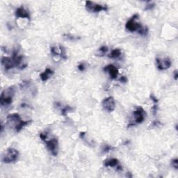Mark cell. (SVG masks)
<instances>
[{"instance_id": "30bf717a", "label": "cell", "mask_w": 178, "mask_h": 178, "mask_svg": "<svg viewBox=\"0 0 178 178\" xmlns=\"http://www.w3.org/2000/svg\"><path fill=\"white\" fill-rule=\"evenodd\" d=\"M156 63L157 68L159 70H166L169 69L171 66V61L169 58L165 59H156Z\"/></svg>"}, {"instance_id": "52a82bcc", "label": "cell", "mask_w": 178, "mask_h": 178, "mask_svg": "<svg viewBox=\"0 0 178 178\" xmlns=\"http://www.w3.org/2000/svg\"><path fill=\"white\" fill-rule=\"evenodd\" d=\"M138 18H139V15L138 14L134 15L133 16L127 21V23H126L125 24L126 29L128 30L130 32L138 31L139 30V29L142 26V25H141L140 23L137 22V21H136Z\"/></svg>"}, {"instance_id": "ba28073f", "label": "cell", "mask_w": 178, "mask_h": 178, "mask_svg": "<svg viewBox=\"0 0 178 178\" xmlns=\"http://www.w3.org/2000/svg\"><path fill=\"white\" fill-rule=\"evenodd\" d=\"M85 6L86 10L91 13H98L102 11H107L108 10V7L107 6L99 4L93 2L91 1H86Z\"/></svg>"}, {"instance_id": "2e32d148", "label": "cell", "mask_w": 178, "mask_h": 178, "mask_svg": "<svg viewBox=\"0 0 178 178\" xmlns=\"http://www.w3.org/2000/svg\"><path fill=\"white\" fill-rule=\"evenodd\" d=\"M122 51L120 49H114L111 51V53L108 55L109 58L111 59H117L121 56Z\"/></svg>"}, {"instance_id": "3957f363", "label": "cell", "mask_w": 178, "mask_h": 178, "mask_svg": "<svg viewBox=\"0 0 178 178\" xmlns=\"http://www.w3.org/2000/svg\"><path fill=\"white\" fill-rule=\"evenodd\" d=\"M19 152L16 149L9 148L6 151L5 154L2 156L1 161L5 164H11L15 162L18 159Z\"/></svg>"}, {"instance_id": "7402d4cb", "label": "cell", "mask_w": 178, "mask_h": 178, "mask_svg": "<svg viewBox=\"0 0 178 178\" xmlns=\"http://www.w3.org/2000/svg\"><path fill=\"white\" fill-rule=\"evenodd\" d=\"M113 149V147L109 145H105L104 146V148H103L102 152L104 153H107L108 152H109L110 150H112Z\"/></svg>"}, {"instance_id": "d4e9b609", "label": "cell", "mask_w": 178, "mask_h": 178, "mask_svg": "<svg viewBox=\"0 0 178 178\" xmlns=\"http://www.w3.org/2000/svg\"><path fill=\"white\" fill-rule=\"evenodd\" d=\"M77 68H78V70H79V71L83 72L85 70V65H84V64H80L79 66H77Z\"/></svg>"}, {"instance_id": "ac0fdd59", "label": "cell", "mask_w": 178, "mask_h": 178, "mask_svg": "<svg viewBox=\"0 0 178 178\" xmlns=\"http://www.w3.org/2000/svg\"><path fill=\"white\" fill-rule=\"evenodd\" d=\"M108 47L107 46H102V47H100L98 49V55H99V56H103V55H104L105 54H106L107 51H108Z\"/></svg>"}, {"instance_id": "9a60e30c", "label": "cell", "mask_w": 178, "mask_h": 178, "mask_svg": "<svg viewBox=\"0 0 178 178\" xmlns=\"http://www.w3.org/2000/svg\"><path fill=\"white\" fill-rule=\"evenodd\" d=\"M54 74V71L50 68H47L45 71L40 74V78L43 81H46L49 79V76Z\"/></svg>"}, {"instance_id": "e0dca14e", "label": "cell", "mask_w": 178, "mask_h": 178, "mask_svg": "<svg viewBox=\"0 0 178 178\" xmlns=\"http://www.w3.org/2000/svg\"><path fill=\"white\" fill-rule=\"evenodd\" d=\"M137 32L141 36H147V34L148 33V29L147 26H142L140 29H139V30Z\"/></svg>"}, {"instance_id": "9c48e42d", "label": "cell", "mask_w": 178, "mask_h": 178, "mask_svg": "<svg viewBox=\"0 0 178 178\" xmlns=\"http://www.w3.org/2000/svg\"><path fill=\"white\" fill-rule=\"evenodd\" d=\"M102 107L108 112H114L116 109V102L113 97H108L102 101Z\"/></svg>"}, {"instance_id": "f1b7e54d", "label": "cell", "mask_w": 178, "mask_h": 178, "mask_svg": "<svg viewBox=\"0 0 178 178\" xmlns=\"http://www.w3.org/2000/svg\"><path fill=\"white\" fill-rule=\"evenodd\" d=\"M85 135H86V132H82L80 133L79 137H80V138H81L82 139H84V137H85Z\"/></svg>"}, {"instance_id": "4fadbf2b", "label": "cell", "mask_w": 178, "mask_h": 178, "mask_svg": "<svg viewBox=\"0 0 178 178\" xmlns=\"http://www.w3.org/2000/svg\"><path fill=\"white\" fill-rule=\"evenodd\" d=\"M15 15L18 18H26L29 20L30 19V14L29 11L24 6H20L15 11Z\"/></svg>"}, {"instance_id": "484cf974", "label": "cell", "mask_w": 178, "mask_h": 178, "mask_svg": "<svg viewBox=\"0 0 178 178\" xmlns=\"http://www.w3.org/2000/svg\"><path fill=\"white\" fill-rule=\"evenodd\" d=\"M152 112H153V115H154V116H155V115L157 114V110H158L157 105H154V107H152Z\"/></svg>"}, {"instance_id": "7c38bea8", "label": "cell", "mask_w": 178, "mask_h": 178, "mask_svg": "<svg viewBox=\"0 0 178 178\" xmlns=\"http://www.w3.org/2000/svg\"><path fill=\"white\" fill-rule=\"evenodd\" d=\"M1 63L6 70H9L15 67L14 62H13L12 58H10V57L3 56L1 58Z\"/></svg>"}, {"instance_id": "d6986e66", "label": "cell", "mask_w": 178, "mask_h": 178, "mask_svg": "<svg viewBox=\"0 0 178 178\" xmlns=\"http://www.w3.org/2000/svg\"><path fill=\"white\" fill-rule=\"evenodd\" d=\"M59 48H60V55H61V59H63L64 60H66L67 54H66V49H65L64 47H63V46H60Z\"/></svg>"}, {"instance_id": "6da1fadb", "label": "cell", "mask_w": 178, "mask_h": 178, "mask_svg": "<svg viewBox=\"0 0 178 178\" xmlns=\"http://www.w3.org/2000/svg\"><path fill=\"white\" fill-rule=\"evenodd\" d=\"M6 120L9 125L10 126V127H13L16 132H20L21 130L23 129V127H24L25 126L29 125V123L31 122V120H29V121H24V120L21 119L20 115L18 114H16V113L9 114V116H7Z\"/></svg>"}, {"instance_id": "603a6c76", "label": "cell", "mask_w": 178, "mask_h": 178, "mask_svg": "<svg viewBox=\"0 0 178 178\" xmlns=\"http://www.w3.org/2000/svg\"><path fill=\"white\" fill-rule=\"evenodd\" d=\"M155 6V4H154V3L153 2H148V4L146 5V6H145V10H152V9Z\"/></svg>"}, {"instance_id": "5b68a950", "label": "cell", "mask_w": 178, "mask_h": 178, "mask_svg": "<svg viewBox=\"0 0 178 178\" xmlns=\"http://www.w3.org/2000/svg\"><path fill=\"white\" fill-rule=\"evenodd\" d=\"M44 142L46 143V146L51 154L53 156H57L59 152V142L56 138L52 137L50 139L47 138Z\"/></svg>"}, {"instance_id": "7a4b0ae2", "label": "cell", "mask_w": 178, "mask_h": 178, "mask_svg": "<svg viewBox=\"0 0 178 178\" xmlns=\"http://www.w3.org/2000/svg\"><path fill=\"white\" fill-rule=\"evenodd\" d=\"M15 94V89L13 86L5 89L1 92L0 96V104L1 106H9L13 102V97Z\"/></svg>"}, {"instance_id": "83f0119b", "label": "cell", "mask_w": 178, "mask_h": 178, "mask_svg": "<svg viewBox=\"0 0 178 178\" xmlns=\"http://www.w3.org/2000/svg\"><path fill=\"white\" fill-rule=\"evenodd\" d=\"M119 81L122 83H126L127 81V79L125 77V76H122V77L120 78Z\"/></svg>"}, {"instance_id": "4316f807", "label": "cell", "mask_w": 178, "mask_h": 178, "mask_svg": "<svg viewBox=\"0 0 178 178\" xmlns=\"http://www.w3.org/2000/svg\"><path fill=\"white\" fill-rule=\"evenodd\" d=\"M150 99H152V100L153 102H154V103H157V102H158V99L156 98V97L154 96V95H150Z\"/></svg>"}, {"instance_id": "8992f818", "label": "cell", "mask_w": 178, "mask_h": 178, "mask_svg": "<svg viewBox=\"0 0 178 178\" xmlns=\"http://www.w3.org/2000/svg\"><path fill=\"white\" fill-rule=\"evenodd\" d=\"M12 59L14 62L15 68L20 69V70H23L27 66V64L24 61V56L20 54H19L18 50H15L13 51Z\"/></svg>"}, {"instance_id": "277c9868", "label": "cell", "mask_w": 178, "mask_h": 178, "mask_svg": "<svg viewBox=\"0 0 178 178\" xmlns=\"http://www.w3.org/2000/svg\"><path fill=\"white\" fill-rule=\"evenodd\" d=\"M146 116V113L142 107H138L134 112H133V121H132L129 123V125L127 126L128 127L131 126H134L137 124H141L144 121Z\"/></svg>"}, {"instance_id": "5bb4252c", "label": "cell", "mask_w": 178, "mask_h": 178, "mask_svg": "<svg viewBox=\"0 0 178 178\" xmlns=\"http://www.w3.org/2000/svg\"><path fill=\"white\" fill-rule=\"evenodd\" d=\"M104 165L106 166V167L116 168L118 165H119V161L116 158L107 159L104 160Z\"/></svg>"}, {"instance_id": "f546056e", "label": "cell", "mask_w": 178, "mask_h": 178, "mask_svg": "<svg viewBox=\"0 0 178 178\" xmlns=\"http://www.w3.org/2000/svg\"><path fill=\"white\" fill-rule=\"evenodd\" d=\"M177 76H178L177 72V71H175V76H174V78H175V80H177Z\"/></svg>"}, {"instance_id": "44dd1931", "label": "cell", "mask_w": 178, "mask_h": 178, "mask_svg": "<svg viewBox=\"0 0 178 178\" xmlns=\"http://www.w3.org/2000/svg\"><path fill=\"white\" fill-rule=\"evenodd\" d=\"M50 51H51V54H52L53 56H59V55L58 49H57V48H56V47H51Z\"/></svg>"}, {"instance_id": "ffe728a7", "label": "cell", "mask_w": 178, "mask_h": 178, "mask_svg": "<svg viewBox=\"0 0 178 178\" xmlns=\"http://www.w3.org/2000/svg\"><path fill=\"white\" fill-rule=\"evenodd\" d=\"M72 110V107H70V106H66V107H64V109H63L62 110H61V114L63 115V116H66L67 114L69 112H70V111Z\"/></svg>"}, {"instance_id": "8fae6325", "label": "cell", "mask_w": 178, "mask_h": 178, "mask_svg": "<svg viewBox=\"0 0 178 178\" xmlns=\"http://www.w3.org/2000/svg\"><path fill=\"white\" fill-rule=\"evenodd\" d=\"M104 70L105 72H107L109 74L110 77L113 79H116L118 76V69L117 67H116L114 65H108L104 68Z\"/></svg>"}, {"instance_id": "cb8c5ba5", "label": "cell", "mask_w": 178, "mask_h": 178, "mask_svg": "<svg viewBox=\"0 0 178 178\" xmlns=\"http://www.w3.org/2000/svg\"><path fill=\"white\" fill-rule=\"evenodd\" d=\"M171 164L173 166V167H174L175 169H177L178 168V159H173L171 162Z\"/></svg>"}]
</instances>
